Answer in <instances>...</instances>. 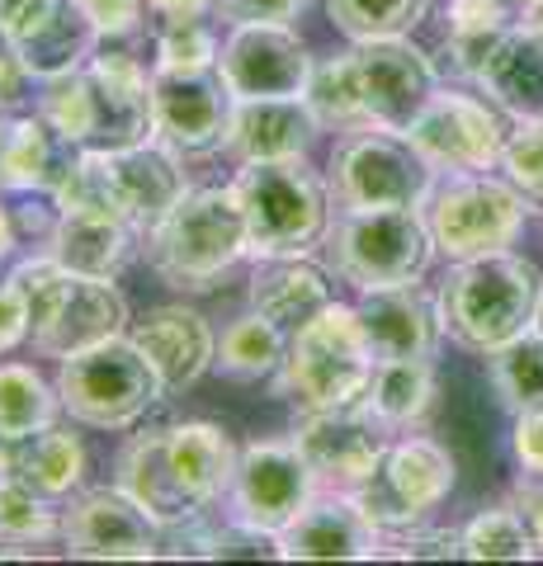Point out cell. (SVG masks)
I'll use <instances>...</instances> for the list:
<instances>
[{
  "instance_id": "1",
  "label": "cell",
  "mask_w": 543,
  "mask_h": 566,
  "mask_svg": "<svg viewBox=\"0 0 543 566\" xmlns=\"http://www.w3.org/2000/svg\"><path fill=\"white\" fill-rule=\"evenodd\" d=\"M33 109L48 123H58L76 147H95V151L137 147V142L156 137L152 62L118 48V39L100 43V52L81 71L43 81Z\"/></svg>"
},
{
  "instance_id": "2",
  "label": "cell",
  "mask_w": 543,
  "mask_h": 566,
  "mask_svg": "<svg viewBox=\"0 0 543 566\" xmlns=\"http://www.w3.org/2000/svg\"><path fill=\"white\" fill-rule=\"evenodd\" d=\"M147 270L175 293H213L251 255L247 212L232 180L189 185V193L143 232Z\"/></svg>"
},
{
  "instance_id": "3",
  "label": "cell",
  "mask_w": 543,
  "mask_h": 566,
  "mask_svg": "<svg viewBox=\"0 0 543 566\" xmlns=\"http://www.w3.org/2000/svg\"><path fill=\"white\" fill-rule=\"evenodd\" d=\"M14 289L29 303V345L39 359H72V354L128 335L133 312L114 279H85L58 264L52 251H33L10 270Z\"/></svg>"
},
{
  "instance_id": "4",
  "label": "cell",
  "mask_w": 543,
  "mask_h": 566,
  "mask_svg": "<svg viewBox=\"0 0 543 566\" xmlns=\"http://www.w3.org/2000/svg\"><path fill=\"white\" fill-rule=\"evenodd\" d=\"M435 293H440V322L449 340L492 359L515 335L534 331L543 274L530 255L492 251L478 260H453Z\"/></svg>"
},
{
  "instance_id": "5",
  "label": "cell",
  "mask_w": 543,
  "mask_h": 566,
  "mask_svg": "<svg viewBox=\"0 0 543 566\" xmlns=\"http://www.w3.org/2000/svg\"><path fill=\"white\" fill-rule=\"evenodd\" d=\"M232 189L247 212L251 255H312L331 237V180L303 161H241L232 170Z\"/></svg>"
},
{
  "instance_id": "6",
  "label": "cell",
  "mask_w": 543,
  "mask_h": 566,
  "mask_svg": "<svg viewBox=\"0 0 543 566\" xmlns=\"http://www.w3.org/2000/svg\"><path fill=\"white\" fill-rule=\"evenodd\" d=\"M374 349L364 340L355 303H331L303 331L289 335L284 368L274 374V392L293 401L297 411H331L369 397L374 382Z\"/></svg>"
},
{
  "instance_id": "7",
  "label": "cell",
  "mask_w": 543,
  "mask_h": 566,
  "mask_svg": "<svg viewBox=\"0 0 543 566\" xmlns=\"http://www.w3.org/2000/svg\"><path fill=\"white\" fill-rule=\"evenodd\" d=\"M52 382H58L62 411L72 416V424L104 434L137 430L152 416V406L166 401L161 374L152 368V359L133 335H114V340L62 359Z\"/></svg>"
},
{
  "instance_id": "8",
  "label": "cell",
  "mask_w": 543,
  "mask_h": 566,
  "mask_svg": "<svg viewBox=\"0 0 543 566\" xmlns=\"http://www.w3.org/2000/svg\"><path fill=\"white\" fill-rule=\"evenodd\" d=\"M435 260L420 208H341L326 237V264L355 293L416 283Z\"/></svg>"
},
{
  "instance_id": "9",
  "label": "cell",
  "mask_w": 543,
  "mask_h": 566,
  "mask_svg": "<svg viewBox=\"0 0 543 566\" xmlns=\"http://www.w3.org/2000/svg\"><path fill=\"white\" fill-rule=\"evenodd\" d=\"M420 212H426L435 251L445 260H478L492 251H511L530 203L505 175L459 170L435 180Z\"/></svg>"
},
{
  "instance_id": "10",
  "label": "cell",
  "mask_w": 543,
  "mask_h": 566,
  "mask_svg": "<svg viewBox=\"0 0 543 566\" xmlns=\"http://www.w3.org/2000/svg\"><path fill=\"white\" fill-rule=\"evenodd\" d=\"M326 180L341 208H420L440 175L407 133L349 128L331 151Z\"/></svg>"
},
{
  "instance_id": "11",
  "label": "cell",
  "mask_w": 543,
  "mask_h": 566,
  "mask_svg": "<svg viewBox=\"0 0 543 566\" xmlns=\"http://www.w3.org/2000/svg\"><path fill=\"white\" fill-rule=\"evenodd\" d=\"M453 476H459V468H453V453L445 444H435L426 434H401V439H388L378 468L349 495L393 538L426 524L449 501Z\"/></svg>"
},
{
  "instance_id": "12",
  "label": "cell",
  "mask_w": 543,
  "mask_h": 566,
  "mask_svg": "<svg viewBox=\"0 0 543 566\" xmlns=\"http://www.w3.org/2000/svg\"><path fill=\"white\" fill-rule=\"evenodd\" d=\"M322 491L326 486L317 482V472H312L293 434L251 439V444H241V458H237V476H232V491H227V515L255 528V534L279 538Z\"/></svg>"
},
{
  "instance_id": "13",
  "label": "cell",
  "mask_w": 543,
  "mask_h": 566,
  "mask_svg": "<svg viewBox=\"0 0 543 566\" xmlns=\"http://www.w3.org/2000/svg\"><path fill=\"white\" fill-rule=\"evenodd\" d=\"M411 147L435 166V175L497 170L511 142V123L487 95L435 91L430 104L411 118Z\"/></svg>"
},
{
  "instance_id": "14",
  "label": "cell",
  "mask_w": 543,
  "mask_h": 566,
  "mask_svg": "<svg viewBox=\"0 0 543 566\" xmlns=\"http://www.w3.org/2000/svg\"><path fill=\"white\" fill-rule=\"evenodd\" d=\"M62 547L81 562H152L161 557V520L118 482L91 486L62 505Z\"/></svg>"
},
{
  "instance_id": "15",
  "label": "cell",
  "mask_w": 543,
  "mask_h": 566,
  "mask_svg": "<svg viewBox=\"0 0 543 566\" xmlns=\"http://www.w3.org/2000/svg\"><path fill=\"white\" fill-rule=\"evenodd\" d=\"M312 52L293 24H227L218 71L237 99H289L312 81Z\"/></svg>"
},
{
  "instance_id": "16",
  "label": "cell",
  "mask_w": 543,
  "mask_h": 566,
  "mask_svg": "<svg viewBox=\"0 0 543 566\" xmlns=\"http://www.w3.org/2000/svg\"><path fill=\"white\" fill-rule=\"evenodd\" d=\"M349 52H355L369 128L407 133L411 118L440 91V66L430 62V52H420L411 39H369L349 43Z\"/></svg>"
},
{
  "instance_id": "17",
  "label": "cell",
  "mask_w": 543,
  "mask_h": 566,
  "mask_svg": "<svg viewBox=\"0 0 543 566\" xmlns=\"http://www.w3.org/2000/svg\"><path fill=\"white\" fill-rule=\"evenodd\" d=\"M388 434L393 430L364 401L331 406V411H297V424H293L297 449H303L312 472H317V482L331 491H355L378 468Z\"/></svg>"
},
{
  "instance_id": "18",
  "label": "cell",
  "mask_w": 543,
  "mask_h": 566,
  "mask_svg": "<svg viewBox=\"0 0 543 566\" xmlns=\"http://www.w3.org/2000/svg\"><path fill=\"white\" fill-rule=\"evenodd\" d=\"M232 104H237V95L227 91L218 66H203V71H156L152 66L156 137L180 156L222 151Z\"/></svg>"
},
{
  "instance_id": "19",
  "label": "cell",
  "mask_w": 543,
  "mask_h": 566,
  "mask_svg": "<svg viewBox=\"0 0 543 566\" xmlns=\"http://www.w3.org/2000/svg\"><path fill=\"white\" fill-rule=\"evenodd\" d=\"M128 335L143 345L152 368L161 374L166 401L185 397L189 387L203 382L218 368V331H213V322H208L199 307H189V303L147 307L128 326Z\"/></svg>"
},
{
  "instance_id": "20",
  "label": "cell",
  "mask_w": 543,
  "mask_h": 566,
  "mask_svg": "<svg viewBox=\"0 0 543 566\" xmlns=\"http://www.w3.org/2000/svg\"><path fill=\"white\" fill-rule=\"evenodd\" d=\"M383 528L364 515L349 491H322L284 534L279 562H374L383 557Z\"/></svg>"
},
{
  "instance_id": "21",
  "label": "cell",
  "mask_w": 543,
  "mask_h": 566,
  "mask_svg": "<svg viewBox=\"0 0 543 566\" xmlns=\"http://www.w3.org/2000/svg\"><path fill=\"white\" fill-rule=\"evenodd\" d=\"M322 118L312 114L307 95L289 99H237L227 118L222 151L232 161H303L322 137Z\"/></svg>"
},
{
  "instance_id": "22",
  "label": "cell",
  "mask_w": 543,
  "mask_h": 566,
  "mask_svg": "<svg viewBox=\"0 0 543 566\" xmlns=\"http://www.w3.org/2000/svg\"><path fill=\"white\" fill-rule=\"evenodd\" d=\"M359 326L369 340L374 359H435V345L445 335L440 322V293L401 283V289H378V293H359Z\"/></svg>"
},
{
  "instance_id": "23",
  "label": "cell",
  "mask_w": 543,
  "mask_h": 566,
  "mask_svg": "<svg viewBox=\"0 0 543 566\" xmlns=\"http://www.w3.org/2000/svg\"><path fill=\"white\" fill-rule=\"evenodd\" d=\"M109 170H114L118 208H124V218L137 227V232L156 227L189 193L185 156L175 147H166L161 137H147V142H137V147L109 151Z\"/></svg>"
},
{
  "instance_id": "24",
  "label": "cell",
  "mask_w": 543,
  "mask_h": 566,
  "mask_svg": "<svg viewBox=\"0 0 543 566\" xmlns=\"http://www.w3.org/2000/svg\"><path fill=\"white\" fill-rule=\"evenodd\" d=\"M0 476L24 482L29 491L66 505L85 482V444L72 424H48L39 434L0 439Z\"/></svg>"
},
{
  "instance_id": "25",
  "label": "cell",
  "mask_w": 543,
  "mask_h": 566,
  "mask_svg": "<svg viewBox=\"0 0 543 566\" xmlns=\"http://www.w3.org/2000/svg\"><path fill=\"white\" fill-rule=\"evenodd\" d=\"M336 303V283H331V264H317L312 255H274L255 260L251 274V307L270 316L274 326L289 335L303 331L312 316Z\"/></svg>"
},
{
  "instance_id": "26",
  "label": "cell",
  "mask_w": 543,
  "mask_h": 566,
  "mask_svg": "<svg viewBox=\"0 0 543 566\" xmlns=\"http://www.w3.org/2000/svg\"><path fill=\"white\" fill-rule=\"evenodd\" d=\"M114 482L124 486L133 501H143L156 520L175 524V520H189L199 510H213V505H199L195 495L180 486V476L170 468V453H166V424L161 430H133L124 439V449L114 458Z\"/></svg>"
},
{
  "instance_id": "27",
  "label": "cell",
  "mask_w": 543,
  "mask_h": 566,
  "mask_svg": "<svg viewBox=\"0 0 543 566\" xmlns=\"http://www.w3.org/2000/svg\"><path fill=\"white\" fill-rule=\"evenodd\" d=\"M143 232L128 218H100V212H62L58 232L43 251L58 255V264H66L72 274L85 279H118L133 264Z\"/></svg>"
},
{
  "instance_id": "28",
  "label": "cell",
  "mask_w": 543,
  "mask_h": 566,
  "mask_svg": "<svg viewBox=\"0 0 543 566\" xmlns=\"http://www.w3.org/2000/svg\"><path fill=\"white\" fill-rule=\"evenodd\" d=\"M76 156H81L76 142L58 123H48L39 109L14 114L6 170H0V193H58Z\"/></svg>"
},
{
  "instance_id": "29",
  "label": "cell",
  "mask_w": 543,
  "mask_h": 566,
  "mask_svg": "<svg viewBox=\"0 0 543 566\" xmlns=\"http://www.w3.org/2000/svg\"><path fill=\"white\" fill-rule=\"evenodd\" d=\"M166 453L170 468L180 476V486L195 495L199 505H222L237 476L241 449L232 444V434L213 420H175L166 424Z\"/></svg>"
},
{
  "instance_id": "30",
  "label": "cell",
  "mask_w": 543,
  "mask_h": 566,
  "mask_svg": "<svg viewBox=\"0 0 543 566\" xmlns=\"http://www.w3.org/2000/svg\"><path fill=\"white\" fill-rule=\"evenodd\" d=\"M478 91L497 104L505 118H543V29L515 24L501 48L487 57Z\"/></svg>"
},
{
  "instance_id": "31",
  "label": "cell",
  "mask_w": 543,
  "mask_h": 566,
  "mask_svg": "<svg viewBox=\"0 0 543 566\" xmlns=\"http://www.w3.org/2000/svg\"><path fill=\"white\" fill-rule=\"evenodd\" d=\"M520 24V14L501 0H449L445 10V39H440V66L453 81H478L487 57L501 48V39Z\"/></svg>"
},
{
  "instance_id": "32",
  "label": "cell",
  "mask_w": 543,
  "mask_h": 566,
  "mask_svg": "<svg viewBox=\"0 0 543 566\" xmlns=\"http://www.w3.org/2000/svg\"><path fill=\"white\" fill-rule=\"evenodd\" d=\"M435 397H440V382H435L430 359H383L374 368L364 406L397 434V430L426 424V416L435 411Z\"/></svg>"
},
{
  "instance_id": "33",
  "label": "cell",
  "mask_w": 543,
  "mask_h": 566,
  "mask_svg": "<svg viewBox=\"0 0 543 566\" xmlns=\"http://www.w3.org/2000/svg\"><path fill=\"white\" fill-rule=\"evenodd\" d=\"M289 354V331L274 326L270 316H260L255 307L241 312L237 322H227L218 335V374L232 382H260L274 378L284 368Z\"/></svg>"
},
{
  "instance_id": "34",
  "label": "cell",
  "mask_w": 543,
  "mask_h": 566,
  "mask_svg": "<svg viewBox=\"0 0 543 566\" xmlns=\"http://www.w3.org/2000/svg\"><path fill=\"white\" fill-rule=\"evenodd\" d=\"M62 416L66 411H62L58 382H48L39 364L0 359V439L39 434Z\"/></svg>"
},
{
  "instance_id": "35",
  "label": "cell",
  "mask_w": 543,
  "mask_h": 566,
  "mask_svg": "<svg viewBox=\"0 0 543 566\" xmlns=\"http://www.w3.org/2000/svg\"><path fill=\"white\" fill-rule=\"evenodd\" d=\"M52 538H62V505L0 476V557H33V547Z\"/></svg>"
},
{
  "instance_id": "36",
  "label": "cell",
  "mask_w": 543,
  "mask_h": 566,
  "mask_svg": "<svg viewBox=\"0 0 543 566\" xmlns=\"http://www.w3.org/2000/svg\"><path fill=\"white\" fill-rule=\"evenodd\" d=\"M100 29L85 20V14L66 0V10L52 20L48 33H39L33 43H24V62L33 71V81H58V76H72V71H81L85 62L100 52Z\"/></svg>"
},
{
  "instance_id": "37",
  "label": "cell",
  "mask_w": 543,
  "mask_h": 566,
  "mask_svg": "<svg viewBox=\"0 0 543 566\" xmlns=\"http://www.w3.org/2000/svg\"><path fill=\"white\" fill-rule=\"evenodd\" d=\"M307 104L312 114L322 118V128H369V114H364V95H359V71H355V52H331V57L312 62V81H307Z\"/></svg>"
},
{
  "instance_id": "38",
  "label": "cell",
  "mask_w": 543,
  "mask_h": 566,
  "mask_svg": "<svg viewBox=\"0 0 543 566\" xmlns=\"http://www.w3.org/2000/svg\"><path fill=\"white\" fill-rule=\"evenodd\" d=\"M463 557L468 562H530L539 557V538L520 505H487L463 524Z\"/></svg>"
},
{
  "instance_id": "39",
  "label": "cell",
  "mask_w": 543,
  "mask_h": 566,
  "mask_svg": "<svg viewBox=\"0 0 543 566\" xmlns=\"http://www.w3.org/2000/svg\"><path fill=\"white\" fill-rule=\"evenodd\" d=\"M430 0H326V20L336 24L349 43L369 39H411L426 20Z\"/></svg>"
},
{
  "instance_id": "40",
  "label": "cell",
  "mask_w": 543,
  "mask_h": 566,
  "mask_svg": "<svg viewBox=\"0 0 543 566\" xmlns=\"http://www.w3.org/2000/svg\"><path fill=\"white\" fill-rule=\"evenodd\" d=\"M222 33L208 24V14H175L152 33V66L156 71H203L218 66Z\"/></svg>"
},
{
  "instance_id": "41",
  "label": "cell",
  "mask_w": 543,
  "mask_h": 566,
  "mask_svg": "<svg viewBox=\"0 0 543 566\" xmlns=\"http://www.w3.org/2000/svg\"><path fill=\"white\" fill-rule=\"evenodd\" d=\"M492 382H497V397L515 416L530 411V406H543V335L539 331H524L492 354Z\"/></svg>"
},
{
  "instance_id": "42",
  "label": "cell",
  "mask_w": 543,
  "mask_h": 566,
  "mask_svg": "<svg viewBox=\"0 0 543 566\" xmlns=\"http://www.w3.org/2000/svg\"><path fill=\"white\" fill-rule=\"evenodd\" d=\"M501 175L524 193V203L543 212V118H524L511 128Z\"/></svg>"
},
{
  "instance_id": "43",
  "label": "cell",
  "mask_w": 543,
  "mask_h": 566,
  "mask_svg": "<svg viewBox=\"0 0 543 566\" xmlns=\"http://www.w3.org/2000/svg\"><path fill=\"white\" fill-rule=\"evenodd\" d=\"M39 99V81L24 62V48L0 29V114H24Z\"/></svg>"
},
{
  "instance_id": "44",
  "label": "cell",
  "mask_w": 543,
  "mask_h": 566,
  "mask_svg": "<svg viewBox=\"0 0 543 566\" xmlns=\"http://www.w3.org/2000/svg\"><path fill=\"white\" fill-rule=\"evenodd\" d=\"M383 557H401V562H449L463 557V528H426L416 524L407 534H393V547H383Z\"/></svg>"
},
{
  "instance_id": "45",
  "label": "cell",
  "mask_w": 543,
  "mask_h": 566,
  "mask_svg": "<svg viewBox=\"0 0 543 566\" xmlns=\"http://www.w3.org/2000/svg\"><path fill=\"white\" fill-rule=\"evenodd\" d=\"M72 6L91 20L95 29H100V39L104 43H124V39H133V33H143V24H147V0H72Z\"/></svg>"
},
{
  "instance_id": "46",
  "label": "cell",
  "mask_w": 543,
  "mask_h": 566,
  "mask_svg": "<svg viewBox=\"0 0 543 566\" xmlns=\"http://www.w3.org/2000/svg\"><path fill=\"white\" fill-rule=\"evenodd\" d=\"M62 10H66V0H0V29L24 48L39 33H48Z\"/></svg>"
},
{
  "instance_id": "47",
  "label": "cell",
  "mask_w": 543,
  "mask_h": 566,
  "mask_svg": "<svg viewBox=\"0 0 543 566\" xmlns=\"http://www.w3.org/2000/svg\"><path fill=\"white\" fill-rule=\"evenodd\" d=\"M312 0H218L213 14L222 24H293Z\"/></svg>"
},
{
  "instance_id": "48",
  "label": "cell",
  "mask_w": 543,
  "mask_h": 566,
  "mask_svg": "<svg viewBox=\"0 0 543 566\" xmlns=\"http://www.w3.org/2000/svg\"><path fill=\"white\" fill-rule=\"evenodd\" d=\"M20 345H29V303L24 293L14 289V279H0V359L14 354Z\"/></svg>"
},
{
  "instance_id": "49",
  "label": "cell",
  "mask_w": 543,
  "mask_h": 566,
  "mask_svg": "<svg viewBox=\"0 0 543 566\" xmlns=\"http://www.w3.org/2000/svg\"><path fill=\"white\" fill-rule=\"evenodd\" d=\"M511 449H515L520 472H543V406H530V411L515 416Z\"/></svg>"
},
{
  "instance_id": "50",
  "label": "cell",
  "mask_w": 543,
  "mask_h": 566,
  "mask_svg": "<svg viewBox=\"0 0 543 566\" xmlns=\"http://www.w3.org/2000/svg\"><path fill=\"white\" fill-rule=\"evenodd\" d=\"M515 505H520V515L530 520L534 538H539V557H543V472H520V482H515Z\"/></svg>"
},
{
  "instance_id": "51",
  "label": "cell",
  "mask_w": 543,
  "mask_h": 566,
  "mask_svg": "<svg viewBox=\"0 0 543 566\" xmlns=\"http://www.w3.org/2000/svg\"><path fill=\"white\" fill-rule=\"evenodd\" d=\"M218 0H147L156 20H175V14H213Z\"/></svg>"
},
{
  "instance_id": "52",
  "label": "cell",
  "mask_w": 543,
  "mask_h": 566,
  "mask_svg": "<svg viewBox=\"0 0 543 566\" xmlns=\"http://www.w3.org/2000/svg\"><path fill=\"white\" fill-rule=\"evenodd\" d=\"M20 251V232H14V212L0 199V264H10V255Z\"/></svg>"
},
{
  "instance_id": "53",
  "label": "cell",
  "mask_w": 543,
  "mask_h": 566,
  "mask_svg": "<svg viewBox=\"0 0 543 566\" xmlns=\"http://www.w3.org/2000/svg\"><path fill=\"white\" fill-rule=\"evenodd\" d=\"M10 128H14V114H0V170H6V147H10Z\"/></svg>"
},
{
  "instance_id": "54",
  "label": "cell",
  "mask_w": 543,
  "mask_h": 566,
  "mask_svg": "<svg viewBox=\"0 0 543 566\" xmlns=\"http://www.w3.org/2000/svg\"><path fill=\"white\" fill-rule=\"evenodd\" d=\"M534 331L543 335V297H539V312H534Z\"/></svg>"
},
{
  "instance_id": "55",
  "label": "cell",
  "mask_w": 543,
  "mask_h": 566,
  "mask_svg": "<svg viewBox=\"0 0 543 566\" xmlns=\"http://www.w3.org/2000/svg\"><path fill=\"white\" fill-rule=\"evenodd\" d=\"M501 6H511V10H515V14H520V10H524V6H530V0H501Z\"/></svg>"
}]
</instances>
